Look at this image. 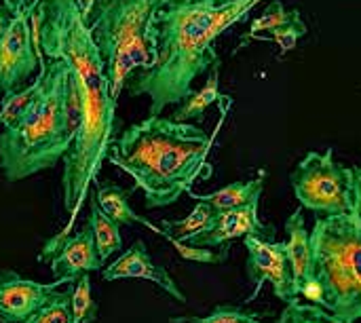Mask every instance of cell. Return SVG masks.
Returning <instances> with one entry per match:
<instances>
[{"instance_id":"obj_1","label":"cell","mask_w":361,"mask_h":323,"mask_svg":"<svg viewBox=\"0 0 361 323\" xmlns=\"http://www.w3.org/2000/svg\"><path fill=\"white\" fill-rule=\"evenodd\" d=\"M30 23L38 63L63 59L74 72L80 102V127L63 157L61 173L68 224L57 235L68 237L116 142V102L110 97L106 63L76 8V0H40Z\"/></svg>"},{"instance_id":"obj_2","label":"cell","mask_w":361,"mask_h":323,"mask_svg":"<svg viewBox=\"0 0 361 323\" xmlns=\"http://www.w3.org/2000/svg\"><path fill=\"white\" fill-rule=\"evenodd\" d=\"M260 2L163 0L148 30L154 63L127 83L129 93L150 97V116H161L167 106H180L192 95V83L220 61L214 42Z\"/></svg>"},{"instance_id":"obj_3","label":"cell","mask_w":361,"mask_h":323,"mask_svg":"<svg viewBox=\"0 0 361 323\" xmlns=\"http://www.w3.org/2000/svg\"><path fill=\"white\" fill-rule=\"evenodd\" d=\"M212 142L192 123L148 116L116 138L108 161L135 180V188L144 190L148 209H159L188 195L201 176H212L207 163Z\"/></svg>"},{"instance_id":"obj_4","label":"cell","mask_w":361,"mask_h":323,"mask_svg":"<svg viewBox=\"0 0 361 323\" xmlns=\"http://www.w3.org/2000/svg\"><path fill=\"white\" fill-rule=\"evenodd\" d=\"M80 127V102L72 68L63 59L40 61L38 89L23 114L0 133V167L19 182L55 167Z\"/></svg>"},{"instance_id":"obj_5","label":"cell","mask_w":361,"mask_h":323,"mask_svg":"<svg viewBox=\"0 0 361 323\" xmlns=\"http://www.w3.org/2000/svg\"><path fill=\"white\" fill-rule=\"evenodd\" d=\"M309 277L324 288V307L341 323L361 319V218L355 209L317 218Z\"/></svg>"},{"instance_id":"obj_6","label":"cell","mask_w":361,"mask_h":323,"mask_svg":"<svg viewBox=\"0 0 361 323\" xmlns=\"http://www.w3.org/2000/svg\"><path fill=\"white\" fill-rule=\"evenodd\" d=\"M163 0H97L89 19L91 38L106 63L110 97L118 102L129 76L140 68L150 70L154 49L148 30L157 6Z\"/></svg>"},{"instance_id":"obj_7","label":"cell","mask_w":361,"mask_h":323,"mask_svg":"<svg viewBox=\"0 0 361 323\" xmlns=\"http://www.w3.org/2000/svg\"><path fill=\"white\" fill-rule=\"evenodd\" d=\"M290 182L300 205L319 218L353 209V169L336 163L332 148L309 152L290 173Z\"/></svg>"},{"instance_id":"obj_8","label":"cell","mask_w":361,"mask_h":323,"mask_svg":"<svg viewBox=\"0 0 361 323\" xmlns=\"http://www.w3.org/2000/svg\"><path fill=\"white\" fill-rule=\"evenodd\" d=\"M243 239H245V250H247L245 271H247L250 281L256 286L250 300L256 298V294L260 292V288L264 284H271L275 296L279 300H283L286 305L298 300L294 279H292V271H290V262L286 256V243L283 241H279V243L267 241V239H260L254 235H247Z\"/></svg>"},{"instance_id":"obj_9","label":"cell","mask_w":361,"mask_h":323,"mask_svg":"<svg viewBox=\"0 0 361 323\" xmlns=\"http://www.w3.org/2000/svg\"><path fill=\"white\" fill-rule=\"evenodd\" d=\"M38 66L32 23L27 17H13L0 38V93L2 99L19 91Z\"/></svg>"},{"instance_id":"obj_10","label":"cell","mask_w":361,"mask_h":323,"mask_svg":"<svg viewBox=\"0 0 361 323\" xmlns=\"http://www.w3.org/2000/svg\"><path fill=\"white\" fill-rule=\"evenodd\" d=\"M38 260L51 264L55 281L59 284H76L80 275L99 271L104 264L97 256L95 241L89 226L68 237L55 235L44 243Z\"/></svg>"},{"instance_id":"obj_11","label":"cell","mask_w":361,"mask_h":323,"mask_svg":"<svg viewBox=\"0 0 361 323\" xmlns=\"http://www.w3.org/2000/svg\"><path fill=\"white\" fill-rule=\"evenodd\" d=\"M258 205H260V199H254V201H250L243 207L216 214V218L212 220L209 228L205 233L188 239L186 243L188 245H195V248L214 250V248H220V245H224V243H228L233 239L247 237V235H254V237L273 241L275 239V226L264 224L260 220Z\"/></svg>"},{"instance_id":"obj_12","label":"cell","mask_w":361,"mask_h":323,"mask_svg":"<svg viewBox=\"0 0 361 323\" xmlns=\"http://www.w3.org/2000/svg\"><path fill=\"white\" fill-rule=\"evenodd\" d=\"M59 286L63 284H38L13 271H0V322H27L53 298Z\"/></svg>"},{"instance_id":"obj_13","label":"cell","mask_w":361,"mask_h":323,"mask_svg":"<svg viewBox=\"0 0 361 323\" xmlns=\"http://www.w3.org/2000/svg\"><path fill=\"white\" fill-rule=\"evenodd\" d=\"M102 277H104V281H118V279L152 281L154 286L165 290L178 303H186V296L182 294V290L178 288L173 277L163 267H157L152 262V258L146 250V243L142 239H137L118 260H114L110 267H106Z\"/></svg>"},{"instance_id":"obj_14","label":"cell","mask_w":361,"mask_h":323,"mask_svg":"<svg viewBox=\"0 0 361 323\" xmlns=\"http://www.w3.org/2000/svg\"><path fill=\"white\" fill-rule=\"evenodd\" d=\"M286 233H288V241H283L286 243V256L290 262L296 294H300V286L307 279L309 269H311V233L307 231L305 216L300 209H296L286 220Z\"/></svg>"},{"instance_id":"obj_15","label":"cell","mask_w":361,"mask_h":323,"mask_svg":"<svg viewBox=\"0 0 361 323\" xmlns=\"http://www.w3.org/2000/svg\"><path fill=\"white\" fill-rule=\"evenodd\" d=\"M264 180H267V171H260V176L256 180L235 182V184H228V186H224L216 193H209V195H195L192 190L188 195L201 203H207L216 214H220V212L243 207L254 199H260L262 188H264Z\"/></svg>"},{"instance_id":"obj_16","label":"cell","mask_w":361,"mask_h":323,"mask_svg":"<svg viewBox=\"0 0 361 323\" xmlns=\"http://www.w3.org/2000/svg\"><path fill=\"white\" fill-rule=\"evenodd\" d=\"M220 63H214L212 70H209V78L205 80V85L199 89V91H192L190 97H186L178 110L173 112V121L178 123H190V121H203L205 116V110L216 104V102H222L226 99L228 95H222L220 93Z\"/></svg>"},{"instance_id":"obj_17","label":"cell","mask_w":361,"mask_h":323,"mask_svg":"<svg viewBox=\"0 0 361 323\" xmlns=\"http://www.w3.org/2000/svg\"><path fill=\"white\" fill-rule=\"evenodd\" d=\"M214 218H216V212L207 203L197 201L195 209L186 218H182V220H163L161 222V228H157L152 224L148 228L157 231L163 237H169V239H176L180 243H186L188 239L205 233L209 228V224H212Z\"/></svg>"},{"instance_id":"obj_18","label":"cell","mask_w":361,"mask_h":323,"mask_svg":"<svg viewBox=\"0 0 361 323\" xmlns=\"http://www.w3.org/2000/svg\"><path fill=\"white\" fill-rule=\"evenodd\" d=\"M93 241H95V250L102 262H106L114 252H118L123 248V239L118 233V224L112 222L97 205L95 199H89V222H87Z\"/></svg>"},{"instance_id":"obj_19","label":"cell","mask_w":361,"mask_h":323,"mask_svg":"<svg viewBox=\"0 0 361 323\" xmlns=\"http://www.w3.org/2000/svg\"><path fill=\"white\" fill-rule=\"evenodd\" d=\"M133 190V188H131ZM131 190H125L121 186H114V184H97V190H95V201L99 205V209L112 220L116 222L118 226L121 224H135V222H142V216H137L131 205H129V195Z\"/></svg>"},{"instance_id":"obj_20","label":"cell","mask_w":361,"mask_h":323,"mask_svg":"<svg viewBox=\"0 0 361 323\" xmlns=\"http://www.w3.org/2000/svg\"><path fill=\"white\" fill-rule=\"evenodd\" d=\"M296 19H300V11L298 8H286L283 6V2L281 0H273L264 11H262V15H258L254 21H252V25H250V30L241 36V42H239V47L235 49V53L237 51H241L254 36H258L260 32H273V30H277V28H281V25H288V23H292V21H296Z\"/></svg>"},{"instance_id":"obj_21","label":"cell","mask_w":361,"mask_h":323,"mask_svg":"<svg viewBox=\"0 0 361 323\" xmlns=\"http://www.w3.org/2000/svg\"><path fill=\"white\" fill-rule=\"evenodd\" d=\"M99 307L93 300L89 273L80 275L72 288V323H95Z\"/></svg>"},{"instance_id":"obj_22","label":"cell","mask_w":361,"mask_h":323,"mask_svg":"<svg viewBox=\"0 0 361 323\" xmlns=\"http://www.w3.org/2000/svg\"><path fill=\"white\" fill-rule=\"evenodd\" d=\"M275 323H341L326 309L311 303H288Z\"/></svg>"},{"instance_id":"obj_23","label":"cell","mask_w":361,"mask_h":323,"mask_svg":"<svg viewBox=\"0 0 361 323\" xmlns=\"http://www.w3.org/2000/svg\"><path fill=\"white\" fill-rule=\"evenodd\" d=\"M23 323H72V288L55 292L53 298Z\"/></svg>"},{"instance_id":"obj_24","label":"cell","mask_w":361,"mask_h":323,"mask_svg":"<svg viewBox=\"0 0 361 323\" xmlns=\"http://www.w3.org/2000/svg\"><path fill=\"white\" fill-rule=\"evenodd\" d=\"M171 323H264L258 313H250L241 307H218L207 317H173Z\"/></svg>"},{"instance_id":"obj_25","label":"cell","mask_w":361,"mask_h":323,"mask_svg":"<svg viewBox=\"0 0 361 323\" xmlns=\"http://www.w3.org/2000/svg\"><path fill=\"white\" fill-rule=\"evenodd\" d=\"M36 89H38V76H36V80L32 85H27V87H23V89L15 91L13 95H8V97L2 99V108H0V125L2 127L13 125L23 114V110L32 102Z\"/></svg>"},{"instance_id":"obj_26","label":"cell","mask_w":361,"mask_h":323,"mask_svg":"<svg viewBox=\"0 0 361 323\" xmlns=\"http://www.w3.org/2000/svg\"><path fill=\"white\" fill-rule=\"evenodd\" d=\"M305 34H307V23H305V21H302V17H300V19H296V21L288 23V25H281V28L273 30V32H271V36H262V34H258V36H254V38H258V40H273V42L279 47L281 55H286V53H290V51H294V49H296L298 40H300Z\"/></svg>"},{"instance_id":"obj_27","label":"cell","mask_w":361,"mask_h":323,"mask_svg":"<svg viewBox=\"0 0 361 323\" xmlns=\"http://www.w3.org/2000/svg\"><path fill=\"white\" fill-rule=\"evenodd\" d=\"M165 239H167V241L176 248V252H178L184 260H188V262H197V264H222V262L228 260V250H222V252L218 254V252L207 250V248H195V245L180 243V241L169 239V237H165Z\"/></svg>"},{"instance_id":"obj_28","label":"cell","mask_w":361,"mask_h":323,"mask_svg":"<svg viewBox=\"0 0 361 323\" xmlns=\"http://www.w3.org/2000/svg\"><path fill=\"white\" fill-rule=\"evenodd\" d=\"M40 0H2V8L11 15V17H27L32 19L36 6Z\"/></svg>"},{"instance_id":"obj_29","label":"cell","mask_w":361,"mask_h":323,"mask_svg":"<svg viewBox=\"0 0 361 323\" xmlns=\"http://www.w3.org/2000/svg\"><path fill=\"white\" fill-rule=\"evenodd\" d=\"M298 296H302V298L309 300L311 305L324 307V288H322V284H319L317 279H313V277H309V275H307V279L302 281L300 294H298Z\"/></svg>"},{"instance_id":"obj_30","label":"cell","mask_w":361,"mask_h":323,"mask_svg":"<svg viewBox=\"0 0 361 323\" xmlns=\"http://www.w3.org/2000/svg\"><path fill=\"white\" fill-rule=\"evenodd\" d=\"M353 209L361 218V165L353 167Z\"/></svg>"},{"instance_id":"obj_31","label":"cell","mask_w":361,"mask_h":323,"mask_svg":"<svg viewBox=\"0 0 361 323\" xmlns=\"http://www.w3.org/2000/svg\"><path fill=\"white\" fill-rule=\"evenodd\" d=\"M95 2H97V0H76V8H78V13H80V17H82L85 23H89L91 13H93V8H95Z\"/></svg>"},{"instance_id":"obj_32","label":"cell","mask_w":361,"mask_h":323,"mask_svg":"<svg viewBox=\"0 0 361 323\" xmlns=\"http://www.w3.org/2000/svg\"><path fill=\"white\" fill-rule=\"evenodd\" d=\"M11 19H13V17H11L4 8H0V38H2V34L6 32V28L11 25Z\"/></svg>"},{"instance_id":"obj_33","label":"cell","mask_w":361,"mask_h":323,"mask_svg":"<svg viewBox=\"0 0 361 323\" xmlns=\"http://www.w3.org/2000/svg\"><path fill=\"white\" fill-rule=\"evenodd\" d=\"M0 99H2V93H0Z\"/></svg>"},{"instance_id":"obj_34","label":"cell","mask_w":361,"mask_h":323,"mask_svg":"<svg viewBox=\"0 0 361 323\" xmlns=\"http://www.w3.org/2000/svg\"><path fill=\"white\" fill-rule=\"evenodd\" d=\"M0 323H6V322H0Z\"/></svg>"}]
</instances>
